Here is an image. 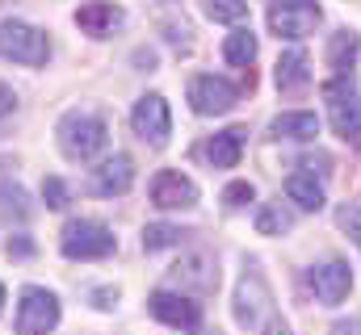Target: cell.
I'll return each instance as SVG.
<instances>
[{"label": "cell", "mask_w": 361, "mask_h": 335, "mask_svg": "<svg viewBox=\"0 0 361 335\" xmlns=\"http://www.w3.org/2000/svg\"><path fill=\"white\" fill-rule=\"evenodd\" d=\"M59 147H63V156L68 160H92L97 151H105V143H109V126H105V118H97V113H68L63 122H59Z\"/></svg>", "instance_id": "1"}, {"label": "cell", "mask_w": 361, "mask_h": 335, "mask_svg": "<svg viewBox=\"0 0 361 335\" xmlns=\"http://www.w3.org/2000/svg\"><path fill=\"white\" fill-rule=\"evenodd\" d=\"M0 55L25 68H42L51 59V42L30 21H0Z\"/></svg>", "instance_id": "2"}, {"label": "cell", "mask_w": 361, "mask_h": 335, "mask_svg": "<svg viewBox=\"0 0 361 335\" xmlns=\"http://www.w3.org/2000/svg\"><path fill=\"white\" fill-rule=\"evenodd\" d=\"M235 319L248 331H277V315H273V298L261 281V272H244L240 293H235Z\"/></svg>", "instance_id": "3"}, {"label": "cell", "mask_w": 361, "mask_h": 335, "mask_svg": "<svg viewBox=\"0 0 361 335\" xmlns=\"http://www.w3.org/2000/svg\"><path fill=\"white\" fill-rule=\"evenodd\" d=\"M59 248H63L68 260H101V255H109V251L118 248V239H114V231H109L105 222L80 218V222H68V227H63Z\"/></svg>", "instance_id": "4"}, {"label": "cell", "mask_w": 361, "mask_h": 335, "mask_svg": "<svg viewBox=\"0 0 361 335\" xmlns=\"http://www.w3.org/2000/svg\"><path fill=\"white\" fill-rule=\"evenodd\" d=\"M319 25V4L315 0H273L269 4V30L277 38H307Z\"/></svg>", "instance_id": "5"}, {"label": "cell", "mask_w": 361, "mask_h": 335, "mask_svg": "<svg viewBox=\"0 0 361 335\" xmlns=\"http://www.w3.org/2000/svg\"><path fill=\"white\" fill-rule=\"evenodd\" d=\"M130 126H135V134H139V139H147L152 147H164V143H169V134H173L169 101H164L160 92L139 96V105H135V113H130Z\"/></svg>", "instance_id": "6"}, {"label": "cell", "mask_w": 361, "mask_h": 335, "mask_svg": "<svg viewBox=\"0 0 361 335\" xmlns=\"http://www.w3.org/2000/svg\"><path fill=\"white\" fill-rule=\"evenodd\" d=\"M55 323H59V302H55V293H47V289H38V285L21 289V302H17V331L21 335L51 331Z\"/></svg>", "instance_id": "7"}, {"label": "cell", "mask_w": 361, "mask_h": 335, "mask_svg": "<svg viewBox=\"0 0 361 335\" xmlns=\"http://www.w3.org/2000/svg\"><path fill=\"white\" fill-rule=\"evenodd\" d=\"M147 310H152L160 323L180 327V331H197V327H202V310H197V302H189L185 293H173V289H156V293L147 298Z\"/></svg>", "instance_id": "8"}, {"label": "cell", "mask_w": 361, "mask_h": 335, "mask_svg": "<svg viewBox=\"0 0 361 335\" xmlns=\"http://www.w3.org/2000/svg\"><path fill=\"white\" fill-rule=\"evenodd\" d=\"M189 105L202 118H219V113H227L235 105V88L223 76H193L189 80Z\"/></svg>", "instance_id": "9"}, {"label": "cell", "mask_w": 361, "mask_h": 335, "mask_svg": "<svg viewBox=\"0 0 361 335\" xmlns=\"http://www.w3.org/2000/svg\"><path fill=\"white\" fill-rule=\"evenodd\" d=\"M324 96H328L332 130H336L341 139L361 134V92H349V88H341V84H328V88H324Z\"/></svg>", "instance_id": "10"}, {"label": "cell", "mask_w": 361, "mask_h": 335, "mask_svg": "<svg viewBox=\"0 0 361 335\" xmlns=\"http://www.w3.org/2000/svg\"><path fill=\"white\" fill-rule=\"evenodd\" d=\"M173 281H177L180 289H193V293H214L219 268H214V260L206 251H189V255H180L177 264H173Z\"/></svg>", "instance_id": "11"}, {"label": "cell", "mask_w": 361, "mask_h": 335, "mask_svg": "<svg viewBox=\"0 0 361 335\" xmlns=\"http://www.w3.org/2000/svg\"><path fill=\"white\" fill-rule=\"evenodd\" d=\"M152 206H160V210H189V206H197V184L189 176H180V172H160L152 180Z\"/></svg>", "instance_id": "12"}, {"label": "cell", "mask_w": 361, "mask_h": 335, "mask_svg": "<svg viewBox=\"0 0 361 335\" xmlns=\"http://www.w3.org/2000/svg\"><path fill=\"white\" fill-rule=\"evenodd\" d=\"M311 289H315V298H319L324 306L345 302V298H349V289H353V272H349V264H341V260L319 264V268L311 272Z\"/></svg>", "instance_id": "13"}, {"label": "cell", "mask_w": 361, "mask_h": 335, "mask_svg": "<svg viewBox=\"0 0 361 335\" xmlns=\"http://www.w3.org/2000/svg\"><path fill=\"white\" fill-rule=\"evenodd\" d=\"M130 180H135V164H130V156H114V160H105L101 168H92L89 189L97 193V197H118V193L130 189Z\"/></svg>", "instance_id": "14"}, {"label": "cell", "mask_w": 361, "mask_h": 335, "mask_svg": "<svg viewBox=\"0 0 361 335\" xmlns=\"http://www.w3.org/2000/svg\"><path fill=\"white\" fill-rule=\"evenodd\" d=\"M76 25H80V34H89V38H105V34H114V30L122 25V8L109 4V0H89V4L76 8Z\"/></svg>", "instance_id": "15"}, {"label": "cell", "mask_w": 361, "mask_h": 335, "mask_svg": "<svg viewBox=\"0 0 361 335\" xmlns=\"http://www.w3.org/2000/svg\"><path fill=\"white\" fill-rule=\"evenodd\" d=\"M244 143H248V130H244V126H231V130H223V134L210 139L206 160H210L214 168H235L240 156H244Z\"/></svg>", "instance_id": "16"}, {"label": "cell", "mask_w": 361, "mask_h": 335, "mask_svg": "<svg viewBox=\"0 0 361 335\" xmlns=\"http://www.w3.org/2000/svg\"><path fill=\"white\" fill-rule=\"evenodd\" d=\"M277 88L281 92H302L307 84H311V63H307V55L302 51H286L281 59H277Z\"/></svg>", "instance_id": "17"}, {"label": "cell", "mask_w": 361, "mask_h": 335, "mask_svg": "<svg viewBox=\"0 0 361 335\" xmlns=\"http://www.w3.org/2000/svg\"><path fill=\"white\" fill-rule=\"evenodd\" d=\"M273 139H298V143H307V139H315L319 134V118L315 113H281V118H273Z\"/></svg>", "instance_id": "18"}, {"label": "cell", "mask_w": 361, "mask_h": 335, "mask_svg": "<svg viewBox=\"0 0 361 335\" xmlns=\"http://www.w3.org/2000/svg\"><path fill=\"white\" fill-rule=\"evenodd\" d=\"M286 193H290V201H298L302 210H319V206H324V184L315 180V172H290Z\"/></svg>", "instance_id": "19"}, {"label": "cell", "mask_w": 361, "mask_h": 335, "mask_svg": "<svg viewBox=\"0 0 361 335\" xmlns=\"http://www.w3.org/2000/svg\"><path fill=\"white\" fill-rule=\"evenodd\" d=\"M357 51H361V38L353 34V30L332 34V38H328V68L349 72V68H353V59H357Z\"/></svg>", "instance_id": "20"}, {"label": "cell", "mask_w": 361, "mask_h": 335, "mask_svg": "<svg viewBox=\"0 0 361 335\" xmlns=\"http://www.w3.org/2000/svg\"><path fill=\"white\" fill-rule=\"evenodd\" d=\"M223 59L235 63V68H248V63L257 59V38H252V30L227 34V38H223Z\"/></svg>", "instance_id": "21"}, {"label": "cell", "mask_w": 361, "mask_h": 335, "mask_svg": "<svg viewBox=\"0 0 361 335\" xmlns=\"http://www.w3.org/2000/svg\"><path fill=\"white\" fill-rule=\"evenodd\" d=\"M30 214H34V206H30V197H25L21 184H0V218H17V222H25Z\"/></svg>", "instance_id": "22"}, {"label": "cell", "mask_w": 361, "mask_h": 335, "mask_svg": "<svg viewBox=\"0 0 361 335\" xmlns=\"http://www.w3.org/2000/svg\"><path fill=\"white\" fill-rule=\"evenodd\" d=\"M202 8L210 21H227V25L248 17V0H202Z\"/></svg>", "instance_id": "23"}, {"label": "cell", "mask_w": 361, "mask_h": 335, "mask_svg": "<svg viewBox=\"0 0 361 335\" xmlns=\"http://www.w3.org/2000/svg\"><path fill=\"white\" fill-rule=\"evenodd\" d=\"M173 244H180V231H177V227H169V222H152V227L143 231V248H147V251L173 248Z\"/></svg>", "instance_id": "24"}, {"label": "cell", "mask_w": 361, "mask_h": 335, "mask_svg": "<svg viewBox=\"0 0 361 335\" xmlns=\"http://www.w3.org/2000/svg\"><path fill=\"white\" fill-rule=\"evenodd\" d=\"M257 231H261V235H281V231H290V214H286L281 206H265V210L257 214Z\"/></svg>", "instance_id": "25"}, {"label": "cell", "mask_w": 361, "mask_h": 335, "mask_svg": "<svg viewBox=\"0 0 361 335\" xmlns=\"http://www.w3.org/2000/svg\"><path fill=\"white\" fill-rule=\"evenodd\" d=\"M42 201H47L51 210H63V206H68V184H63L59 176H47V180H42Z\"/></svg>", "instance_id": "26"}, {"label": "cell", "mask_w": 361, "mask_h": 335, "mask_svg": "<svg viewBox=\"0 0 361 335\" xmlns=\"http://www.w3.org/2000/svg\"><path fill=\"white\" fill-rule=\"evenodd\" d=\"M252 197H257V193H252V184H248V180H235V184H227V189H223V206H227V210H240V206H248Z\"/></svg>", "instance_id": "27"}, {"label": "cell", "mask_w": 361, "mask_h": 335, "mask_svg": "<svg viewBox=\"0 0 361 335\" xmlns=\"http://www.w3.org/2000/svg\"><path fill=\"white\" fill-rule=\"evenodd\" d=\"M336 222H341V231H349V239L361 248V206H345L336 214Z\"/></svg>", "instance_id": "28"}, {"label": "cell", "mask_w": 361, "mask_h": 335, "mask_svg": "<svg viewBox=\"0 0 361 335\" xmlns=\"http://www.w3.org/2000/svg\"><path fill=\"white\" fill-rule=\"evenodd\" d=\"M13 109H17V96H13V88H8V84L0 80V118H8Z\"/></svg>", "instance_id": "29"}, {"label": "cell", "mask_w": 361, "mask_h": 335, "mask_svg": "<svg viewBox=\"0 0 361 335\" xmlns=\"http://www.w3.org/2000/svg\"><path fill=\"white\" fill-rule=\"evenodd\" d=\"M118 302V289H92V306H101V310H109Z\"/></svg>", "instance_id": "30"}, {"label": "cell", "mask_w": 361, "mask_h": 335, "mask_svg": "<svg viewBox=\"0 0 361 335\" xmlns=\"http://www.w3.org/2000/svg\"><path fill=\"white\" fill-rule=\"evenodd\" d=\"M30 251H34L30 239H8V255H30Z\"/></svg>", "instance_id": "31"}, {"label": "cell", "mask_w": 361, "mask_h": 335, "mask_svg": "<svg viewBox=\"0 0 361 335\" xmlns=\"http://www.w3.org/2000/svg\"><path fill=\"white\" fill-rule=\"evenodd\" d=\"M0 302H4V285H0Z\"/></svg>", "instance_id": "32"}]
</instances>
